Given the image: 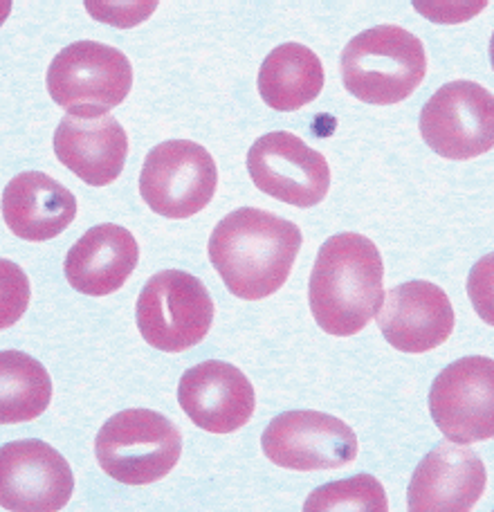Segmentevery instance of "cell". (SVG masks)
<instances>
[{"instance_id": "603a6c76", "label": "cell", "mask_w": 494, "mask_h": 512, "mask_svg": "<svg viewBox=\"0 0 494 512\" xmlns=\"http://www.w3.org/2000/svg\"><path fill=\"white\" fill-rule=\"evenodd\" d=\"M490 59H492V68H494V32H492V41H490Z\"/></svg>"}, {"instance_id": "8992f818", "label": "cell", "mask_w": 494, "mask_h": 512, "mask_svg": "<svg viewBox=\"0 0 494 512\" xmlns=\"http://www.w3.org/2000/svg\"><path fill=\"white\" fill-rule=\"evenodd\" d=\"M135 313L146 344L164 353H182L207 337L214 301L194 274L164 270L146 281Z\"/></svg>"}, {"instance_id": "3957f363", "label": "cell", "mask_w": 494, "mask_h": 512, "mask_svg": "<svg viewBox=\"0 0 494 512\" xmlns=\"http://www.w3.org/2000/svg\"><path fill=\"white\" fill-rule=\"evenodd\" d=\"M425 45L398 25H378L362 32L342 52V79L360 102L389 106L407 99L423 84Z\"/></svg>"}, {"instance_id": "ffe728a7", "label": "cell", "mask_w": 494, "mask_h": 512, "mask_svg": "<svg viewBox=\"0 0 494 512\" xmlns=\"http://www.w3.org/2000/svg\"><path fill=\"white\" fill-rule=\"evenodd\" d=\"M52 400V380L41 362L21 351L0 353V423L39 418Z\"/></svg>"}, {"instance_id": "52a82bcc", "label": "cell", "mask_w": 494, "mask_h": 512, "mask_svg": "<svg viewBox=\"0 0 494 512\" xmlns=\"http://www.w3.org/2000/svg\"><path fill=\"white\" fill-rule=\"evenodd\" d=\"M218 167L205 146L189 140L162 142L146 153L140 194L155 214L189 218L212 203Z\"/></svg>"}, {"instance_id": "ba28073f", "label": "cell", "mask_w": 494, "mask_h": 512, "mask_svg": "<svg viewBox=\"0 0 494 512\" xmlns=\"http://www.w3.org/2000/svg\"><path fill=\"white\" fill-rule=\"evenodd\" d=\"M429 149L447 160H472L494 149V95L474 81H452L420 113Z\"/></svg>"}, {"instance_id": "6da1fadb", "label": "cell", "mask_w": 494, "mask_h": 512, "mask_svg": "<svg viewBox=\"0 0 494 512\" xmlns=\"http://www.w3.org/2000/svg\"><path fill=\"white\" fill-rule=\"evenodd\" d=\"M299 248L301 232L295 223L241 207L214 227L207 252L234 297L259 301L286 283Z\"/></svg>"}, {"instance_id": "e0dca14e", "label": "cell", "mask_w": 494, "mask_h": 512, "mask_svg": "<svg viewBox=\"0 0 494 512\" xmlns=\"http://www.w3.org/2000/svg\"><path fill=\"white\" fill-rule=\"evenodd\" d=\"M140 261L135 236L122 225L104 223L88 230L72 245L63 272L75 290L106 297L120 290Z\"/></svg>"}, {"instance_id": "5b68a950", "label": "cell", "mask_w": 494, "mask_h": 512, "mask_svg": "<svg viewBox=\"0 0 494 512\" xmlns=\"http://www.w3.org/2000/svg\"><path fill=\"white\" fill-rule=\"evenodd\" d=\"M48 93L54 104L75 117H102L131 93L133 68L124 52L97 41L63 48L48 68Z\"/></svg>"}, {"instance_id": "30bf717a", "label": "cell", "mask_w": 494, "mask_h": 512, "mask_svg": "<svg viewBox=\"0 0 494 512\" xmlns=\"http://www.w3.org/2000/svg\"><path fill=\"white\" fill-rule=\"evenodd\" d=\"M263 454L286 470H340L358 456V436L344 420L322 411H286L261 436Z\"/></svg>"}, {"instance_id": "d6986e66", "label": "cell", "mask_w": 494, "mask_h": 512, "mask_svg": "<svg viewBox=\"0 0 494 512\" xmlns=\"http://www.w3.org/2000/svg\"><path fill=\"white\" fill-rule=\"evenodd\" d=\"M324 66L317 54L299 43L274 48L259 70V93L274 111L290 113L308 106L324 90Z\"/></svg>"}, {"instance_id": "277c9868", "label": "cell", "mask_w": 494, "mask_h": 512, "mask_svg": "<svg viewBox=\"0 0 494 512\" xmlns=\"http://www.w3.org/2000/svg\"><path fill=\"white\" fill-rule=\"evenodd\" d=\"M95 454L108 477L126 486H149L178 465L182 434L158 411L126 409L99 429Z\"/></svg>"}, {"instance_id": "4fadbf2b", "label": "cell", "mask_w": 494, "mask_h": 512, "mask_svg": "<svg viewBox=\"0 0 494 512\" xmlns=\"http://www.w3.org/2000/svg\"><path fill=\"white\" fill-rule=\"evenodd\" d=\"M375 319L384 340L402 353L434 351L454 331L452 301L429 281H407L389 290Z\"/></svg>"}, {"instance_id": "9c48e42d", "label": "cell", "mask_w": 494, "mask_h": 512, "mask_svg": "<svg viewBox=\"0 0 494 512\" xmlns=\"http://www.w3.org/2000/svg\"><path fill=\"white\" fill-rule=\"evenodd\" d=\"M429 411L456 445L494 438V360L470 355L443 369L429 391Z\"/></svg>"}, {"instance_id": "2e32d148", "label": "cell", "mask_w": 494, "mask_h": 512, "mask_svg": "<svg viewBox=\"0 0 494 512\" xmlns=\"http://www.w3.org/2000/svg\"><path fill=\"white\" fill-rule=\"evenodd\" d=\"M54 153L68 171L90 187L120 178L128 155V135L111 115L63 117L54 133Z\"/></svg>"}, {"instance_id": "9a60e30c", "label": "cell", "mask_w": 494, "mask_h": 512, "mask_svg": "<svg viewBox=\"0 0 494 512\" xmlns=\"http://www.w3.org/2000/svg\"><path fill=\"white\" fill-rule=\"evenodd\" d=\"M488 486L486 465L468 447L441 443L409 481V512H472Z\"/></svg>"}, {"instance_id": "5bb4252c", "label": "cell", "mask_w": 494, "mask_h": 512, "mask_svg": "<svg viewBox=\"0 0 494 512\" xmlns=\"http://www.w3.org/2000/svg\"><path fill=\"white\" fill-rule=\"evenodd\" d=\"M178 402L196 427L209 434H232L250 423L256 396L241 369L209 360L185 371L178 384Z\"/></svg>"}, {"instance_id": "8fae6325", "label": "cell", "mask_w": 494, "mask_h": 512, "mask_svg": "<svg viewBox=\"0 0 494 512\" xmlns=\"http://www.w3.org/2000/svg\"><path fill=\"white\" fill-rule=\"evenodd\" d=\"M247 171L263 194L301 209L319 205L331 189L324 155L288 131L259 137L247 153Z\"/></svg>"}, {"instance_id": "7402d4cb", "label": "cell", "mask_w": 494, "mask_h": 512, "mask_svg": "<svg viewBox=\"0 0 494 512\" xmlns=\"http://www.w3.org/2000/svg\"><path fill=\"white\" fill-rule=\"evenodd\" d=\"M468 297L483 322L494 326V252L474 263L468 277Z\"/></svg>"}, {"instance_id": "7a4b0ae2", "label": "cell", "mask_w": 494, "mask_h": 512, "mask_svg": "<svg viewBox=\"0 0 494 512\" xmlns=\"http://www.w3.org/2000/svg\"><path fill=\"white\" fill-rule=\"evenodd\" d=\"M308 301L324 333H360L384 301V263L375 243L353 232L331 236L317 254Z\"/></svg>"}, {"instance_id": "44dd1931", "label": "cell", "mask_w": 494, "mask_h": 512, "mask_svg": "<svg viewBox=\"0 0 494 512\" xmlns=\"http://www.w3.org/2000/svg\"><path fill=\"white\" fill-rule=\"evenodd\" d=\"M304 512H389V501L378 479L358 474L310 492Z\"/></svg>"}, {"instance_id": "ac0fdd59", "label": "cell", "mask_w": 494, "mask_h": 512, "mask_svg": "<svg viewBox=\"0 0 494 512\" xmlns=\"http://www.w3.org/2000/svg\"><path fill=\"white\" fill-rule=\"evenodd\" d=\"M3 216L18 239L43 243L50 241L75 221L77 198L41 171H25L3 191Z\"/></svg>"}, {"instance_id": "7c38bea8", "label": "cell", "mask_w": 494, "mask_h": 512, "mask_svg": "<svg viewBox=\"0 0 494 512\" xmlns=\"http://www.w3.org/2000/svg\"><path fill=\"white\" fill-rule=\"evenodd\" d=\"M75 490L68 461L43 441H14L0 450V504L9 512H59Z\"/></svg>"}]
</instances>
